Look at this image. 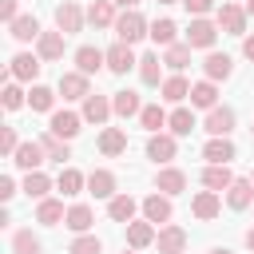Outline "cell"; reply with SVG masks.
I'll list each match as a JSON object with an SVG mask.
<instances>
[{
  "mask_svg": "<svg viewBox=\"0 0 254 254\" xmlns=\"http://www.w3.org/2000/svg\"><path fill=\"white\" fill-rule=\"evenodd\" d=\"M115 36H119V44H139L143 36H151V24L131 8V12H123V16L115 20Z\"/></svg>",
  "mask_w": 254,
  "mask_h": 254,
  "instance_id": "6da1fadb",
  "label": "cell"
},
{
  "mask_svg": "<svg viewBox=\"0 0 254 254\" xmlns=\"http://www.w3.org/2000/svg\"><path fill=\"white\" fill-rule=\"evenodd\" d=\"M83 20H87V12H83L79 4H71V0H64V4L56 8V28H60L64 36H75V32H83Z\"/></svg>",
  "mask_w": 254,
  "mask_h": 254,
  "instance_id": "7a4b0ae2",
  "label": "cell"
},
{
  "mask_svg": "<svg viewBox=\"0 0 254 254\" xmlns=\"http://www.w3.org/2000/svg\"><path fill=\"white\" fill-rule=\"evenodd\" d=\"M218 28L226 36H246V8L242 4H222L218 8Z\"/></svg>",
  "mask_w": 254,
  "mask_h": 254,
  "instance_id": "3957f363",
  "label": "cell"
},
{
  "mask_svg": "<svg viewBox=\"0 0 254 254\" xmlns=\"http://www.w3.org/2000/svg\"><path fill=\"white\" fill-rule=\"evenodd\" d=\"M214 40H218V24H210L206 16L190 20V28H187V44L190 48H214Z\"/></svg>",
  "mask_w": 254,
  "mask_h": 254,
  "instance_id": "277c9868",
  "label": "cell"
},
{
  "mask_svg": "<svg viewBox=\"0 0 254 254\" xmlns=\"http://www.w3.org/2000/svg\"><path fill=\"white\" fill-rule=\"evenodd\" d=\"M218 210H222V198H218V190H198V194L190 198V214H194V218H202V222L218 218Z\"/></svg>",
  "mask_w": 254,
  "mask_h": 254,
  "instance_id": "5b68a950",
  "label": "cell"
},
{
  "mask_svg": "<svg viewBox=\"0 0 254 254\" xmlns=\"http://www.w3.org/2000/svg\"><path fill=\"white\" fill-rule=\"evenodd\" d=\"M135 64H139V60H135L131 44H115V48H107V71H111V75H127Z\"/></svg>",
  "mask_w": 254,
  "mask_h": 254,
  "instance_id": "8992f818",
  "label": "cell"
},
{
  "mask_svg": "<svg viewBox=\"0 0 254 254\" xmlns=\"http://www.w3.org/2000/svg\"><path fill=\"white\" fill-rule=\"evenodd\" d=\"M202 127L210 131V139H226L234 131V111L230 107H214V111H206V123Z\"/></svg>",
  "mask_w": 254,
  "mask_h": 254,
  "instance_id": "52a82bcc",
  "label": "cell"
},
{
  "mask_svg": "<svg viewBox=\"0 0 254 254\" xmlns=\"http://www.w3.org/2000/svg\"><path fill=\"white\" fill-rule=\"evenodd\" d=\"M99 67H107V52H99V48L83 44V48L75 52V71H83V75H95Z\"/></svg>",
  "mask_w": 254,
  "mask_h": 254,
  "instance_id": "ba28073f",
  "label": "cell"
},
{
  "mask_svg": "<svg viewBox=\"0 0 254 254\" xmlns=\"http://www.w3.org/2000/svg\"><path fill=\"white\" fill-rule=\"evenodd\" d=\"M40 56H32V52H20V56H12V67H8V79H36L40 75Z\"/></svg>",
  "mask_w": 254,
  "mask_h": 254,
  "instance_id": "9c48e42d",
  "label": "cell"
},
{
  "mask_svg": "<svg viewBox=\"0 0 254 254\" xmlns=\"http://www.w3.org/2000/svg\"><path fill=\"white\" fill-rule=\"evenodd\" d=\"M202 71H206V79H210V83H218V79H230V71H234V60H230L226 52H210V56L202 60Z\"/></svg>",
  "mask_w": 254,
  "mask_h": 254,
  "instance_id": "30bf717a",
  "label": "cell"
},
{
  "mask_svg": "<svg viewBox=\"0 0 254 254\" xmlns=\"http://www.w3.org/2000/svg\"><path fill=\"white\" fill-rule=\"evenodd\" d=\"M175 151H179V143H175V135H151L147 139V159H155V163H171L175 159Z\"/></svg>",
  "mask_w": 254,
  "mask_h": 254,
  "instance_id": "8fae6325",
  "label": "cell"
},
{
  "mask_svg": "<svg viewBox=\"0 0 254 254\" xmlns=\"http://www.w3.org/2000/svg\"><path fill=\"white\" fill-rule=\"evenodd\" d=\"M238 151H234V143L230 139H210L206 147H202V159L210 163V167H230V159H234Z\"/></svg>",
  "mask_w": 254,
  "mask_h": 254,
  "instance_id": "7c38bea8",
  "label": "cell"
},
{
  "mask_svg": "<svg viewBox=\"0 0 254 254\" xmlns=\"http://www.w3.org/2000/svg\"><path fill=\"white\" fill-rule=\"evenodd\" d=\"M48 155H44V147H40V139H32V143H20V151L12 155V163L20 167V171H40V163H44Z\"/></svg>",
  "mask_w": 254,
  "mask_h": 254,
  "instance_id": "4fadbf2b",
  "label": "cell"
},
{
  "mask_svg": "<svg viewBox=\"0 0 254 254\" xmlns=\"http://www.w3.org/2000/svg\"><path fill=\"white\" fill-rule=\"evenodd\" d=\"M60 95H64V99H87V95H91L87 75H83V71H67V75H60Z\"/></svg>",
  "mask_w": 254,
  "mask_h": 254,
  "instance_id": "5bb4252c",
  "label": "cell"
},
{
  "mask_svg": "<svg viewBox=\"0 0 254 254\" xmlns=\"http://www.w3.org/2000/svg\"><path fill=\"white\" fill-rule=\"evenodd\" d=\"M79 123H83V115H75V111H56L48 131L60 135V139H75V135H79Z\"/></svg>",
  "mask_w": 254,
  "mask_h": 254,
  "instance_id": "9a60e30c",
  "label": "cell"
},
{
  "mask_svg": "<svg viewBox=\"0 0 254 254\" xmlns=\"http://www.w3.org/2000/svg\"><path fill=\"white\" fill-rule=\"evenodd\" d=\"M155 242H159V254H183L187 250V230L183 226H163Z\"/></svg>",
  "mask_w": 254,
  "mask_h": 254,
  "instance_id": "2e32d148",
  "label": "cell"
},
{
  "mask_svg": "<svg viewBox=\"0 0 254 254\" xmlns=\"http://www.w3.org/2000/svg\"><path fill=\"white\" fill-rule=\"evenodd\" d=\"M115 111H111V99L107 95H87L83 99V119L87 123H107Z\"/></svg>",
  "mask_w": 254,
  "mask_h": 254,
  "instance_id": "e0dca14e",
  "label": "cell"
},
{
  "mask_svg": "<svg viewBox=\"0 0 254 254\" xmlns=\"http://www.w3.org/2000/svg\"><path fill=\"white\" fill-rule=\"evenodd\" d=\"M87 190H91L95 198H107V202H111V198H115V175L103 171V167L91 171V175H87Z\"/></svg>",
  "mask_w": 254,
  "mask_h": 254,
  "instance_id": "ac0fdd59",
  "label": "cell"
},
{
  "mask_svg": "<svg viewBox=\"0 0 254 254\" xmlns=\"http://www.w3.org/2000/svg\"><path fill=\"white\" fill-rule=\"evenodd\" d=\"M143 218L147 222H171V198L167 194H147L143 198Z\"/></svg>",
  "mask_w": 254,
  "mask_h": 254,
  "instance_id": "d6986e66",
  "label": "cell"
},
{
  "mask_svg": "<svg viewBox=\"0 0 254 254\" xmlns=\"http://www.w3.org/2000/svg\"><path fill=\"white\" fill-rule=\"evenodd\" d=\"M91 222H95V214H91V206H87V202H75V206L67 210V218H64V226H67L71 234H87V230H91Z\"/></svg>",
  "mask_w": 254,
  "mask_h": 254,
  "instance_id": "ffe728a7",
  "label": "cell"
},
{
  "mask_svg": "<svg viewBox=\"0 0 254 254\" xmlns=\"http://www.w3.org/2000/svg\"><path fill=\"white\" fill-rule=\"evenodd\" d=\"M36 56L40 60H60L64 56V32L56 28V32H44L40 40H36Z\"/></svg>",
  "mask_w": 254,
  "mask_h": 254,
  "instance_id": "44dd1931",
  "label": "cell"
},
{
  "mask_svg": "<svg viewBox=\"0 0 254 254\" xmlns=\"http://www.w3.org/2000/svg\"><path fill=\"white\" fill-rule=\"evenodd\" d=\"M99 151H103L107 159L123 155V151H127V135H123L119 127H103V131H99Z\"/></svg>",
  "mask_w": 254,
  "mask_h": 254,
  "instance_id": "7402d4cb",
  "label": "cell"
},
{
  "mask_svg": "<svg viewBox=\"0 0 254 254\" xmlns=\"http://www.w3.org/2000/svg\"><path fill=\"white\" fill-rule=\"evenodd\" d=\"M155 187L171 198V194H183L187 190V175L179 171V167H167V171H159V179H155Z\"/></svg>",
  "mask_w": 254,
  "mask_h": 254,
  "instance_id": "603a6c76",
  "label": "cell"
},
{
  "mask_svg": "<svg viewBox=\"0 0 254 254\" xmlns=\"http://www.w3.org/2000/svg\"><path fill=\"white\" fill-rule=\"evenodd\" d=\"M226 202H230L234 210H246V206L254 202V183H250V179H234L230 190H226Z\"/></svg>",
  "mask_w": 254,
  "mask_h": 254,
  "instance_id": "cb8c5ba5",
  "label": "cell"
},
{
  "mask_svg": "<svg viewBox=\"0 0 254 254\" xmlns=\"http://www.w3.org/2000/svg\"><path fill=\"white\" fill-rule=\"evenodd\" d=\"M8 32H12V40H20V44H28V40H40V36H44L36 16H20V20H12V24H8Z\"/></svg>",
  "mask_w": 254,
  "mask_h": 254,
  "instance_id": "d4e9b609",
  "label": "cell"
},
{
  "mask_svg": "<svg viewBox=\"0 0 254 254\" xmlns=\"http://www.w3.org/2000/svg\"><path fill=\"white\" fill-rule=\"evenodd\" d=\"M60 218H67L64 202H60V198H40V206H36V222H44V226H60Z\"/></svg>",
  "mask_w": 254,
  "mask_h": 254,
  "instance_id": "484cf974",
  "label": "cell"
},
{
  "mask_svg": "<svg viewBox=\"0 0 254 254\" xmlns=\"http://www.w3.org/2000/svg\"><path fill=\"white\" fill-rule=\"evenodd\" d=\"M135 198L131 194H115L111 202H107V214H111V222H135Z\"/></svg>",
  "mask_w": 254,
  "mask_h": 254,
  "instance_id": "4316f807",
  "label": "cell"
},
{
  "mask_svg": "<svg viewBox=\"0 0 254 254\" xmlns=\"http://www.w3.org/2000/svg\"><path fill=\"white\" fill-rule=\"evenodd\" d=\"M159 234H155V226L143 218V222H127V242H131V250H143V246H151Z\"/></svg>",
  "mask_w": 254,
  "mask_h": 254,
  "instance_id": "83f0119b",
  "label": "cell"
},
{
  "mask_svg": "<svg viewBox=\"0 0 254 254\" xmlns=\"http://www.w3.org/2000/svg\"><path fill=\"white\" fill-rule=\"evenodd\" d=\"M87 20H91L95 28H115L119 16H115V4H111V0H95V4L87 8Z\"/></svg>",
  "mask_w": 254,
  "mask_h": 254,
  "instance_id": "f1b7e54d",
  "label": "cell"
},
{
  "mask_svg": "<svg viewBox=\"0 0 254 254\" xmlns=\"http://www.w3.org/2000/svg\"><path fill=\"white\" fill-rule=\"evenodd\" d=\"M190 103H194V107H206V111H214V107H218V87H214L210 79L194 83V87H190Z\"/></svg>",
  "mask_w": 254,
  "mask_h": 254,
  "instance_id": "f546056e",
  "label": "cell"
},
{
  "mask_svg": "<svg viewBox=\"0 0 254 254\" xmlns=\"http://www.w3.org/2000/svg\"><path fill=\"white\" fill-rule=\"evenodd\" d=\"M111 111H115L119 119H131V115H139L143 107H139V95H135V91H115V95H111Z\"/></svg>",
  "mask_w": 254,
  "mask_h": 254,
  "instance_id": "4dcf8cb0",
  "label": "cell"
},
{
  "mask_svg": "<svg viewBox=\"0 0 254 254\" xmlns=\"http://www.w3.org/2000/svg\"><path fill=\"white\" fill-rule=\"evenodd\" d=\"M230 183H234L230 167H206L202 171V187L206 190H230Z\"/></svg>",
  "mask_w": 254,
  "mask_h": 254,
  "instance_id": "1f68e13d",
  "label": "cell"
},
{
  "mask_svg": "<svg viewBox=\"0 0 254 254\" xmlns=\"http://www.w3.org/2000/svg\"><path fill=\"white\" fill-rule=\"evenodd\" d=\"M56 187H60V194H79V190L87 187V175H79L75 167H64L60 179H56Z\"/></svg>",
  "mask_w": 254,
  "mask_h": 254,
  "instance_id": "d6a6232c",
  "label": "cell"
},
{
  "mask_svg": "<svg viewBox=\"0 0 254 254\" xmlns=\"http://www.w3.org/2000/svg\"><path fill=\"white\" fill-rule=\"evenodd\" d=\"M48 190H52V179L44 171H28L24 175V194L28 198H48Z\"/></svg>",
  "mask_w": 254,
  "mask_h": 254,
  "instance_id": "836d02e7",
  "label": "cell"
},
{
  "mask_svg": "<svg viewBox=\"0 0 254 254\" xmlns=\"http://www.w3.org/2000/svg\"><path fill=\"white\" fill-rule=\"evenodd\" d=\"M163 64H167L171 71H183V67L190 64V44H171V48L163 52Z\"/></svg>",
  "mask_w": 254,
  "mask_h": 254,
  "instance_id": "e575fe53",
  "label": "cell"
},
{
  "mask_svg": "<svg viewBox=\"0 0 254 254\" xmlns=\"http://www.w3.org/2000/svg\"><path fill=\"white\" fill-rule=\"evenodd\" d=\"M159 56L155 52H147V56H139V79L147 83V87H159Z\"/></svg>",
  "mask_w": 254,
  "mask_h": 254,
  "instance_id": "d590c367",
  "label": "cell"
},
{
  "mask_svg": "<svg viewBox=\"0 0 254 254\" xmlns=\"http://www.w3.org/2000/svg\"><path fill=\"white\" fill-rule=\"evenodd\" d=\"M167 119H171V115H167L159 103H151V107H143V111H139V123H143L151 135H159V127H167Z\"/></svg>",
  "mask_w": 254,
  "mask_h": 254,
  "instance_id": "8d00e7d4",
  "label": "cell"
},
{
  "mask_svg": "<svg viewBox=\"0 0 254 254\" xmlns=\"http://www.w3.org/2000/svg\"><path fill=\"white\" fill-rule=\"evenodd\" d=\"M40 147H44V155H48V159H56V163L71 159V151H67V139H60V135H52V131L40 139Z\"/></svg>",
  "mask_w": 254,
  "mask_h": 254,
  "instance_id": "74e56055",
  "label": "cell"
},
{
  "mask_svg": "<svg viewBox=\"0 0 254 254\" xmlns=\"http://www.w3.org/2000/svg\"><path fill=\"white\" fill-rule=\"evenodd\" d=\"M190 95V83L183 79V75H171V79H163V99H171V103H183Z\"/></svg>",
  "mask_w": 254,
  "mask_h": 254,
  "instance_id": "f35d334b",
  "label": "cell"
},
{
  "mask_svg": "<svg viewBox=\"0 0 254 254\" xmlns=\"http://www.w3.org/2000/svg\"><path fill=\"white\" fill-rule=\"evenodd\" d=\"M167 127H171V135H175V139H179V135H190V131H194V115H190L187 107H179V111H171Z\"/></svg>",
  "mask_w": 254,
  "mask_h": 254,
  "instance_id": "ab89813d",
  "label": "cell"
},
{
  "mask_svg": "<svg viewBox=\"0 0 254 254\" xmlns=\"http://www.w3.org/2000/svg\"><path fill=\"white\" fill-rule=\"evenodd\" d=\"M175 32H179V28H175V20H155V24H151V40H155V44H163V48H171V44H175Z\"/></svg>",
  "mask_w": 254,
  "mask_h": 254,
  "instance_id": "60d3db41",
  "label": "cell"
},
{
  "mask_svg": "<svg viewBox=\"0 0 254 254\" xmlns=\"http://www.w3.org/2000/svg\"><path fill=\"white\" fill-rule=\"evenodd\" d=\"M28 103H32V111H52L56 91H52V87H44V83H36V87H32V95H28Z\"/></svg>",
  "mask_w": 254,
  "mask_h": 254,
  "instance_id": "b9f144b4",
  "label": "cell"
},
{
  "mask_svg": "<svg viewBox=\"0 0 254 254\" xmlns=\"http://www.w3.org/2000/svg\"><path fill=\"white\" fill-rule=\"evenodd\" d=\"M12 250H16V254H40V238H36L32 230H16V234H12Z\"/></svg>",
  "mask_w": 254,
  "mask_h": 254,
  "instance_id": "7bdbcfd3",
  "label": "cell"
},
{
  "mask_svg": "<svg viewBox=\"0 0 254 254\" xmlns=\"http://www.w3.org/2000/svg\"><path fill=\"white\" fill-rule=\"evenodd\" d=\"M99 250H103V242L95 234H75V242L67 246V254H99Z\"/></svg>",
  "mask_w": 254,
  "mask_h": 254,
  "instance_id": "ee69618b",
  "label": "cell"
},
{
  "mask_svg": "<svg viewBox=\"0 0 254 254\" xmlns=\"http://www.w3.org/2000/svg\"><path fill=\"white\" fill-rule=\"evenodd\" d=\"M0 151H4V155H16V151H20V139H16V127H4V131H0Z\"/></svg>",
  "mask_w": 254,
  "mask_h": 254,
  "instance_id": "f6af8a7d",
  "label": "cell"
},
{
  "mask_svg": "<svg viewBox=\"0 0 254 254\" xmlns=\"http://www.w3.org/2000/svg\"><path fill=\"white\" fill-rule=\"evenodd\" d=\"M4 107H8V111H16V107H24V91H20L16 83H8V87H4Z\"/></svg>",
  "mask_w": 254,
  "mask_h": 254,
  "instance_id": "bcb514c9",
  "label": "cell"
},
{
  "mask_svg": "<svg viewBox=\"0 0 254 254\" xmlns=\"http://www.w3.org/2000/svg\"><path fill=\"white\" fill-rule=\"evenodd\" d=\"M183 4H187V12H190L194 20H198V16H206V12L214 8V0H183Z\"/></svg>",
  "mask_w": 254,
  "mask_h": 254,
  "instance_id": "7dc6e473",
  "label": "cell"
},
{
  "mask_svg": "<svg viewBox=\"0 0 254 254\" xmlns=\"http://www.w3.org/2000/svg\"><path fill=\"white\" fill-rule=\"evenodd\" d=\"M0 20H4V24L20 20V12H16V0H0Z\"/></svg>",
  "mask_w": 254,
  "mask_h": 254,
  "instance_id": "c3c4849f",
  "label": "cell"
},
{
  "mask_svg": "<svg viewBox=\"0 0 254 254\" xmlns=\"http://www.w3.org/2000/svg\"><path fill=\"white\" fill-rule=\"evenodd\" d=\"M12 194H16V183H12V179H8V175H4V179H0V198H4V202H8V198H12Z\"/></svg>",
  "mask_w": 254,
  "mask_h": 254,
  "instance_id": "681fc988",
  "label": "cell"
},
{
  "mask_svg": "<svg viewBox=\"0 0 254 254\" xmlns=\"http://www.w3.org/2000/svg\"><path fill=\"white\" fill-rule=\"evenodd\" d=\"M242 56L254 64V36H242Z\"/></svg>",
  "mask_w": 254,
  "mask_h": 254,
  "instance_id": "f907efd6",
  "label": "cell"
},
{
  "mask_svg": "<svg viewBox=\"0 0 254 254\" xmlns=\"http://www.w3.org/2000/svg\"><path fill=\"white\" fill-rule=\"evenodd\" d=\"M111 4H115V8H123V12H131V8L139 4V0H111Z\"/></svg>",
  "mask_w": 254,
  "mask_h": 254,
  "instance_id": "816d5d0a",
  "label": "cell"
},
{
  "mask_svg": "<svg viewBox=\"0 0 254 254\" xmlns=\"http://www.w3.org/2000/svg\"><path fill=\"white\" fill-rule=\"evenodd\" d=\"M246 246H250V250H254V226H250V230H246Z\"/></svg>",
  "mask_w": 254,
  "mask_h": 254,
  "instance_id": "f5cc1de1",
  "label": "cell"
},
{
  "mask_svg": "<svg viewBox=\"0 0 254 254\" xmlns=\"http://www.w3.org/2000/svg\"><path fill=\"white\" fill-rule=\"evenodd\" d=\"M246 16H254V0H246Z\"/></svg>",
  "mask_w": 254,
  "mask_h": 254,
  "instance_id": "db71d44e",
  "label": "cell"
},
{
  "mask_svg": "<svg viewBox=\"0 0 254 254\" xmlns=\"http://www.w3.org/2000/svg\"><path fill=\"white\" fill-rule=\"evenodd\" d=\"M210 254H230V250H210Z\"/></svg>",
  "mask_w": 254,
  "mask_h": 254,
  "instance_id": "11a10c76",
  "label": "cell"
},
{
  "mask_svg": "<svg viewBox=\"0 0 254 254\" xmlns=\"http://www.w3.org/2000/svg\"><path fill=\"white\" fill-rule=\"evenodd\" d=\"M159 4H179V0H159Z\"/></svg>",
  "mask_w": 254,
  "mask_h": 254,
  "instance_id": "9f6ffc18",
  "label": "cell"
},
{
  "mask_svg": "<svg viewBox=\"0 0 254 254\" xmlns=\"http://www.w3.org/2000/svg\"><path fill=\"white\" fill-rule=\"evenodd\" d=\"M123 254H131V250H123Z\"/></svg>",
  "mask_w": 254,
  "mask_h": 254,
  "instance_id": "6f0895ef",
  "label": "cell"
},
{
  "mask_svg": "<svg viewBox=\"0 0 254 254\" xmlns=\"http://www.w3.org/2000/svg\"><path fill=\"white\" fill-rule=\"evenodd\" d=\"M250 135H254V127H250Z\"/></svg>",
  "mask_w": 254,
  "mask_h": 254,
  "instance_id": "680465c9",
  "label": "cell"
},
{
  "mask_svg": "<svg viewBox=\"0 0 254 254\" xmlns=\"http://www.w3.org/2000/svg\"><path fill=\"white\" fill-rule=\"evenodd\" d=\"M250 183H254V175H250Z\"/></svg>",
  "mask_w": 254,
  "mask_h": 254,
  "instance_id": "91938a15",
  "label": "cell"
}]
</instances>
